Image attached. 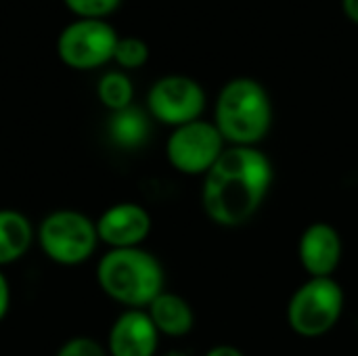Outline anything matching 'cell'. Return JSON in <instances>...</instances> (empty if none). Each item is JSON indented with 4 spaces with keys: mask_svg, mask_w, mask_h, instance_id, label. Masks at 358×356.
Masks as SVG:
<instances>
[{
    "mask_svg": "<svg viewBox=\"0 0 358 356\" xmlns=\"http://www.w3.org/2000/svg\"><path fill=\"white\" fill-rule=\"evenodd\" d=\"M38 243L46 258L63 266L86 262L99 245L96 222L76 210L50 212L38 229Z\"/></svg>",
    "mask_w": 358,
    "mask_h": 356,
    "instance_id": "5",
    "label": "cell"
},
{
    "mask_svg": "<svg viewBox=\"0 0 358 356\" xmlns=\"http://www.w3.org/2000/svg\"><path fill=\"white\" fill-rule=\"evenodd\" d=\"M275 166L260 147H227L201 183L206 216L224 229L248 225L266 201Z\"/></svg>",
    "mask_w": 358,
    "mask_h": 356,
    "instance_id": "1",
    "label": "cell"
},
{
    "mask_svg": "<svg viewBox=\"0 0 358 356\" xmlns=\"http://www.w3.org/2000/svg\"><path fill=\"white\" fill-rule=\"evenodd\" d=\"M78 19H105L117 10L122 0H63Z\"/></svg>",
    "mask_w": 358,
    "mask_h": 356,
    "instance_id": "17",
    "label": "cell"
},
{
    "mask_svg": "<svg viewBox=\"0 0 358 356\" xmlns=\"http://www.w3.org/2000/svg\"><path fill=\"white\" fill-rule=\"evenodd\" d=\"M8 306H10V287H8L6 277H4L2 271H0V321L6 317Z\"/></svg>",
    "mask_w": 358,
    "mask_h": 356,
    "instance_id": "19",
    "label": "cell"
},
{
    "mask_svg": "<svg viewBox=\"0 0 358 356\" xmlns=\"http://www.w3.org/2000/svg\"><path fill=\"white\" fill-rule=\"evenodd\" d=\"M120 36L105 19H76L57 38V55L71 69H96L113 61Z\"/></svg>",
    "mask_w": 358,
    "mask_h": 356,
    "instance_id": "8",
    "label": "cell"
},
{
    "mask_svg": "<svg viewBox=\"0 0 358 356\" xmlns=\"http://www.w3.org/2000/svg\"><path fill=\"white\" fill-rule=\"evenodd\" d=\"M159 348V332L147 311L126 308L109 327V356H155Z\"/></svg>",
    "mask_w": 358,
    "mask_h": 356,
    "instance_id": "11",
    "label": "cell"
},
{
    "mask_svg": "<svg viewBox=\"0 0 358 356\" xmlns=\"http://www.w3.org/2000/svg\"><path fill=\"white\" fill-rule=\"evenodd\" d=\"M273 101L254 78L229 80L214 103V124L229 147H258L273 128Z\"/></svg>",
    "mask_w": 358,
    "mask_h": 356,
    "instance_id": "2",
    "label": "cell"
},
{
    "mask_svg": "<svg viewBox=\"0 0 358 356\" xmlns=\"http://www.w3.org/2000/svg\"><path fill=\"white\" fill-rule=\"evenodd\" d=\"M342 10L352 23L358 25V0H342Z\"/></svg>",
    "mask_w": 358,
    "mask_h": 356,
    "instance_id": "21",
    "label": "cell"
},
{
    "mask_svg": "<svg viewBox=\"0 0 358 356\" xmlns=\"http://www.w3.org/2000/svg\"><path fill=\"white\" fill-rule=\"evenodd\" d=\"M344 258V239L340 231L317 220L308 225L298 239V260L308 277H334Z\"/></svg>",
    "mask_w": 358,
    "mask_h": 356,
    "instance_id": "10",
    "label": "cell"
},
{
    "mask_svg": "<svg viewBox=\"0 0 358 356\" xmlns=\"http://www.w3.org/2000/svg\"><path fill=\"white\" fill-rule=\"evenodd\" d=\"M346 308L344 287L336 277H308L287 300L285 321L289 329L306 340L327 336Z\"/></svg>",
    "mask_w": 358,
    "mask_h": 356,
    "instance_id": "4",
    "label": "cell"
},
{
    "mask_svg": "<svg viewBox=\"0 0 358 356\" xmlns=\"http://www.w3.org/2000/svg\"><path fill=\"white\" fill-rule=\"evenodd\" d=\"M229 145L210 120H195L172 128L166 141L168 164L185 176H206Z\"/></svg>",
    "mask_w": 358,
    "mask_h": 356,
    "instance_id": "6",
    "label": "cell"
},
{
    "mask_svg": "<svg viewBox=\"0 0 358 356\" xmlns=\"http://www.w3.org/2000/svg\"><path fill=\"white\" fill-rule=\"evenodd\" d=\"M94 222L99 241L109 245V250L141 248L153 227L151 214L134 201L113 204Z\"/></svg>",
    "mask_w": 358,
    "mask_h": 356,
    "instance_id": "9",
    "label": "cell"
},
{
    "mask_svg": "<svg viewBox=\"0 0 358 356\" xmlns=\"http://www.w3.org/2000/svg\"><path fill=\"white\" fill-rule=\"evenodd\" d=\"M113 61L122 69H138L149 61V46L143 38L136 36H124L117 40Z\"/></svg>",
    "mask_w": 358,
    "mask_h": 356,
    "instance_id": "16",
    "label": "cell"
},
{
    "mask_svg": "<svg viewBox=\"0 0 358 356\" xmlns=\"http://www.w3.org/2000/svg\"><path fill=\"white\" fill-rule=\"evenodd\" d=\"M203 356H245V353L233 344H218V346H212Z\"/></svg>",
    "mask_w": 358,
    "mask_h": 356,
    "instance_id": "20",
    "label": "cell"
},
{
    "mask_svg": "<svg viewBox=\"0 0 358 356\" xmlns=\"http://www.w3.org/2000/svg\"><path fill=\"white\" fill-rule=\"evenodd\" d=\"M31 241L34 227L29 218L17 210H0V266L23 258Z\"/></svg>",
    "mask_w": 358,
    "mask_h": 356,
    "instance_id": "13",
    "label": "cell"
},
{
    "mask_svg": "<svg viewBox=\"0 0 358 356\" xmlns=\"http://www.w3.org/2000/svg\"><path fill=\"white\" fill-rule=\"evenodd\" d=\"M107 132L109 138L122 147V149H138L141 145L147 143L149 132H151V122L149 115L130 105L122 111H113L109 122H107Z\"/></svg>",
    "mask_w": 358,
    "mask_h": 356,
    "instance_id": "14",
    "label": "cell"
},
{
    "mask_svg": "<svg viewBox=\"0 0 358 356\" xmlns=\"http://www.w3.org/2000/svg\"><path fill=\"white\" fill-rule=\"evenodd\" d=\"M208 105L203 86L182 73H170L153 82L147 92V109L153 120L170 128L201 120Z\"/></svg>",
    "mask_w": 358,
    "mask_h": 356,
    "instance_id": "7",
    "label": "cell"
},
{
    "mask_svg": "<svg viewBox=\"0 0 358 356\" xmlns=\"http://www.w3.org/2000/svg\"><path fill=\"white\" fill-rule=\"evenodd\" d=\"M147 315L151 317L155 329L159 336L166 338H185L195 327V313L193 306L178 294L162 292L147 308Z\"/></svg>",
    "mask_w": 358,
    "mask_h": 356,
    "instance_id": "12",
    "label": "cell"
},
{
    "mask_svg": "<svg viewBox=\"0 0 358 356\" xmlns=\"http://www.w3.org/2000/svg\"><path fill=\"white\" fill-rule=\"evenodd\" d=\"M96 281L113 302L145 311L166 285L162 262L143 248L109 250L96 266Z\"/></svg>",
    "mask_w": 358,
    "mask_h": 356,
    "instance_id": "3",
    "label": "cell"
},
{
    "mask_svg": "<svg viewBox=\"0 0 358 356\" xmlns=\"http://www.w3.org/2000/svg\"><path fill=\"white\" fill-rule=\"evenodd\" d=\"M57 356H109V355H107V348H103L96 340L86 338V336H80V338H71V340H67V342L59 348Z\"/></svg>",
    "mask_w": 358,
    "mask_h": 356,
    "instance_id": "18",
    "label": "cell"
},
{
    "mask_svg": "<svg viewBox=\"0 0 358 356\" xmlns=\"http://www.w3.org/2000/svg\"><path fill=\"white\" fill-rule=\"evenodd\" d=\"M99 101L113 113L132 105L134 84L124 71H107L96 84Z\"/></svg>",
    "mask_w": 358,
    "mask_h": 356,
    "instance_id": "15",
    "label": "cell"
}]
</instances>
